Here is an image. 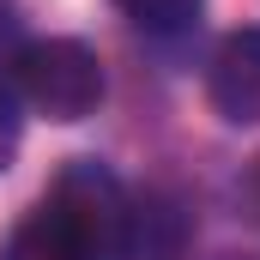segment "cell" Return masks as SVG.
Masks as SVG:
<instances>
[{
  "instance_id": "3",
  "label": "cell",
  "mask_w": 260,
  "mask_h": 260,
  "mask_svg": "<svg viewBox=\"0 0 260 260\" xmlns=\"http://www.w3.org/2000/svg\"><path fill=\"white\" fill-rule=\"evenodd\" d=\"M206 97H212V109H218L230 127L260 121V24L230 30V37L218 43L212 73H206Z\"/></svg>"
},
{
  "instance_id": "4",
  "label": "cell",
  "mask_w": 260,
  "mask_h": 260,
  "mask_svg": "<svg viewBox=\"0 0 260 260\" xmlns=\"http://www.w3.org/2000/svg\"><path fill=\"white\" fill-rule=\"evenodd\" d=\"M182 206L170 194H133L127 206V260H176L182 248Z\"/></svg>"
},
{
  "instance_id": "8",
  "label": "cell",
  "mask_w": 260,
  "mask_h": 260,
  "mask_svg": "<svg viewBox=\"0 0 260 260\" xmlns=\"http://www.w3.org/2000/svg\"><path fill=\"white\" fill-rule=\"evenodd\" d=\"M206 260H260V254H206Z\"/></svg>"
},
{
  "instance_id": "7",
  "label": "cell",
  "mask_w": 260,
  "mask_h": 260,
  "mask_svg": "<svg viewBox=\"0 0 260 260\" xmlns=\"http://www.w3.org/2000/svg\"><path fill=\"white\" fill-rule=\"evenodd\" d=\"M248 206H254V218H260V157H254V170H248Z\"/></svg>"
},
{
  "instance_id": "1",
  "label": "cell",
  "mask_w": 260,
  "mask_h": 260,
  "mask_svg": "<svg viewBox=\"0 0 260 260\" xmlns=\"http://www.w3.org/2000/svg\"><path fill=\"white\" fill-rule=\"evenodd\" d=\"M127 206L133 194L97 157H79L55 176L0 260H127Z\"/></svg>"
},
{
  "instance_id": "6",
  "label": "cell",
  "mask_w": 260,
  "mask_h": 260,
  "mask_svg": "<svg viewBox=\"0 0 260 260\" xmlns=\"http://www.w3.org/2000/svg\"><path fill=\"white\" fill-rule=\"evenodd\" d=\"M18 139H24V115H18V91L0 85V170L18 157Z\"/></svg>"
},
{
  "instance_id": "2",
  "label": "cell",
  "mask_w": 260,
  "mask_h": 260,
  "mask_svg": "<svg viewBox=\"0 0 260 260\" xmlns=\"http://www.w3.org/2000/svg\"><path fill=\"white\" fill-rule=\"evenodd\" d=\"M18 97L49 121H85L103 103V61L79 37H37L12 55Z\"/></svg>"
},
{
  "instance_id": "5",
  "label": "cell",
  "mask_w": 260,
  "mask_h": 260,
  "mask_svg": "<svg viewBox=\"0 0 260 260\" xmlns=\"http://www.w3.org/2000/svg\"><path fill=\"white\" fill-rule=\"evenodd\" d=\"M115 6L151 37H176V30H188L200 18V0H115Z\"/></svg>"
}]
</instances>
